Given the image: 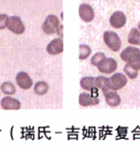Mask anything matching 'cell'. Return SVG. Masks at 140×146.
<instances>
[{
  "label": "cell",
  "mask_w": 140,
  "mask_h": 146,
  "mask_svg": "<svg viewBox=\"0 0 140 146\" xmlns=\"http://www.w3.org/2000/svg\"><path fill=\"white\" fill-rule=\"evenodd\" d=\"M121 58L126 63H129L131 66L139 71L140 70V49L137 47L128 46L121 52Z\"/></svg>",
  "instance_id": "cell-1"
},
{
  "label": "cell",
  "mask_w": 140,
  "mask_h": 146,
  "mask_svg": "<svg viewBox=\"0 0 140 146\" xmlns=\"http://www.w3.org/2000/svg\"><path fill=\"white\" fill-rule=\"evenodd\" d=\"M103 41H104L106 46L113 52H118L121 49V46H122L120 36L113 31L104 32V34H103Z\"/></svg>",
  "instance_id": "cell-2"
},
{
  "label": "cell",
  "mask_w": 140,
  "mask_h": 146,
  "mask_svg": "<svg viewBox=\"0 0 140 146\" xmlns=\"http://www.w3.org/2000/svg\"><path fill=\"white\" fill-rule=\"evenodd\" d=\"M60 26L58 17L55 15H49L45 19L44 23L42 25V31L46 35L56 34V31Z\"/></svg>",
  "instance_id": "cell-3"
},
{
  "label": "cell",
  "mask_w": 140,
  "mask_h": 146,
  "mask_svg": "<svg viewBox=\"0 0 140 146\" xmlns=\"http://www.w3.org/2000/svg\"><path fill=\"white\" fill-rule=\"evenodd\" d=\"M7 29L15 35H22L26 31V27L25 25H24V22L17 15H13V17H8Z\"/></svg>",
  "instance_id": "cell-4"
},
{
  "label": "cell",
  "mask_w": 140,
  "mask_h": 146,
  "mask_svg": "<svg viewBox=\"0 0 140 146\" xmlns=\"http://www.w3.org/2000/svg\"><path fill=\"white\" fill-rule=\"evenodd\" d=\"M79 104L83 107L95 106V105L99 104L98 95L92 92H82L79 95Z\"/></svg>",
  "instance_id": "cell-5"
},
{
  "label": "cell",
  "mask_w": 140,
  "mask_h": 146,
  "mask_svg": "<svg viewBox=\"0 0 140 146\" xmlns=\"http://www.w3.org/2000/svg\"><path fill=\"white\" fill-rule=\"evenodd\" d=\"M128 83V79L124 74L121 73H117L113 74L109 78V83H108V86H109V89L113 91H118L121 90L122 88H124Z\"/></svg>",
  "instance_id": "cell-6"
},
{
  "label": "cell",
  "mask_w": 140,
  "mask_h": 146,
  "mask_svg": "<svg viewBox=\"0 0 140 146\" xmlns=\"http://www.w3.org/2000/svg\"><path fill=\"white\" fill-rule=\"evenodd\" d=\"M118 62L113 57H105L98 66L97 68L101 74H113L117 71Z\"/></svg>",
  "instance_id": "cell-7"
},
{
  "label": "cell",
  "mask_w": 140,
  "mask_h": 146,
  "mask_svg": "<svg viewBox=\"0 0 140 146\" xmlns=\"http://www.w3.org/2000/svg\"><path fill=\"white\" fill-rule=\"evenodd\" d=\"M79 17L82 21L86 23H90L94 20V10L92 8V6L87 3H82L79 6Z\"/></svg>",
  "instance_id": "cell-8"
},
{
  "label": "cell",
  "mask_w": 140,
  "mask_h": 146,
  "mask_svg": "<svg viewBox=\"0 0 140 146\" xmlns=\"http://www.w3.org/2000/svg\"><path fill=\"white\" fill-rule=\"evenodd\" d=\"M15 82L17 86L23 90H29L33 86V80L26 72H20L15 77Z\"/></svg>",
  "instance_id": "cell-9"
},
{
  "label": "cell",
  "mask_w": 140,
  "mask_h": 146,
  "mask_svg": "<svg viewBox=\"0 0 140 146\" xmlns=\"http://www.w3.org/2000/svg\"><path fill=\"white\" fill-rule=\"evenodd\" d=\"M0 105L5 110H21V107H22L20 100L11 97L10 95H6L5 97H3L1 99Z\"/></svg>",
  "instance_id": "cell-10"
},
{
  "label": "cell",
  "mask_w": 140,
  "mask_h": 146,
  "mask_svg": "<svg viewBox=\"0 0 140 146\" xmlns=\"http://www.w3.org/2000/svg\"><path fill=\"white\" fill-rule=\"evenodd\" d=\"M127 23V17L123 11H115L109 17V24L115 29H121Z\"/></svg>",
  "instance_id": "cell-11"
},
{
  "label": "cell",
  "mask_w": 140,
  "mask_h": 146,
  "mask_svg": "<svg viewBox=\"0 0 140 146\" xmlns=\"http://www.w3.org/2000/svg\"><path fill=\"white\" fill-rule=\"evenodd\" d=\"M46 51L51 55H57L64 51V41L62 38H55L46 46Z\"/></svg>",
  "instance_id": "cell-12"
},
{
  "label": "cell",
  "mask_w": 140,
  "mask_h": 146,
  "mask_svg": "<svg viewBox=\"0 0 140 146\" xmlns=\"http://www.w3.org/2000/svg\"><path fill=\"white\" fill-rule=\"evenodd\" d=\"M80 86L83 90L97 94L98 88L96 85V79L94 77H84V78H82L81 81H80Z\"/></svg>",
  "instance_id": "cell-13"
},
{
  "label": "cell",
  "mask_w": 140,
  "mask_h": 146,
  "mask_svg": "<svg viewBox=\"0 0 140 146\" xmlns=\"http://www.w3.org/2000/svg\"><path fill=\"white\" fill-rule=\"evenodd\" d=\"M104 95V99L108 106L111 107H117L121 103V96L117 93V91L108 90L103 93Z\"/></svg>",
  "instance_id": "cell-14"
},
{
  "label": "cell",
  "mask_w": 140,
  "mask_h": 146,
  "mask_svg": "<svg viewBox=\"0 0 140 146\" xmlns=\"http://www.w3.org/2000/svg\"><path fill=\"white\" fill-rule=\"evenodd\" d=\"M95 79H96V85H97V88L100 89V90L102 91V93L111 90V89H109V86H108L109 78H106V77H104V76H98V77H96Z\"/></svg>",
  "instance_id": "cell-15"
},
{
  "label": "cell",
  "mask_w": 140,
  "mask_h": 146,
  "mask_svg": "<svg viewBox=\"0 0 140 146\" xmlns=\"http://www.w3.org/2000/svg\"><path fill=\"white\" fill-rule=\"evenodd\" d=\"M128 42L131 45H140V31L138 28H133L128 36Z\"/></svg>",
  "instance_id": "cell-16"
},
{
  "label": "cell",
  "mask_w": 140,
  "mask_h": 146,
  "mask_svg": "<svg viewBox=\"0 0 140 146\" xmlns=\"http://www.w3.org/2000/svg\"><path fill=\"white\" fill-rule=\"evenodd\" d=\"M49 90V85L45 81H39L35 84L34 86V92L37 95H45Z\"/></svg>",
  "instance_id": "cell-17"
},
{
  "label": "cell",
  "mask_w": 140,
  "mask_h": 146,
  "mask_svg": "<svg viewBox=\"0 0 140 146\" xmlns=\"http://www.w3.org/2000/svg\"><path fill=\"white\" fill-rule=\"evenodd\" d=\"M0 89H1V92L5 95H13V94H15V92H17L15 86L13 85L11 82H8V81L1 84Z\"/></svg>",
  "instance_id": "cell-18"
},
{
  "label": "cell",
  "mask_w": 140,
  "mask_h": 146,
  "mask_svg": "<svg viewBox=\"0 0 140 146\" xmlns=\"http://www.w3.org/2000/svg\"><path fill=\"white\" fill-rule=\"evenodd\" d=\"M91 52H92V49L90 48V46L88 45H85V44H82L79 46V59L80 60H85L90 56Z\"/></svg>",
  "instance_id": "cell-19"
},
{
  "label": "cell",
  "mask_w": 140,
  "mask_h": 146,
  "mask_svg": "<svg viewBox=\"0 0 140 146\" xmlns=\"http://www.w3.org/2000/svg\"><path fill=\"white\" fill-rule=\"evenodd\" d=\"M124 72L127 75V77H129L130 79H136L138 77V71L135 68L131 66L129 63H126L125 66H124Z\"/></svg>",
  "instance_id": "cell-20"
},
{
  "label": "cell",
  "mask_w": 140,
  "mask_h": 146,
  "mask_svg": "<svg viewBox=\"0 0 140 146\" xmlns=\"http://www.w3.org/2000/svg\"><path fill=\"white\" fill-rule=\"evenodd\" d=\"M104 58H105V54L103 52H97L91 57V64L94 66H97Z\"/></svg>",
  "instance_id": "cell-21"
},
{
  "label": "cell",
  "mask_w": 140,
  "mask_h": 146,
  "mask_svg": "<svg viewBox=\"0 0 140 146\" xmlns=\"http://www.w3.org/2000/svg\"><path fill=\"white\" fill-rule=\"evenodd\" d=\"M8 15L5 13L0 15V30H4L7 28V22H8Z\"/></svg>",
  "instance_id": "cell-22"
},
{
  "label": "cell",
  "mask_w": 140,
  "mask_h": 146,
  "mask_svg": "<svg viewBox=\"0 0 140 146\" xmlns=\"http://www.w3.org/2000/svg\"><path fill=\"white\" fill-rule=\"evenodd\" d=\"M62 29H64V27H62V25H60L58 27V29H57V31H56V34L58 35L60 38H62Z\"/></svg>",
  "instance_id": "cell-23"
},
{
  "label": "cell",
  "mask_w": 140,
  "mask_h": 146,
  "mask_svg": "<svg viewBox=\"0 0 140 146\" xmlns=\"http://www.w3.org/2000/svg\"><path fill=\"white\" fill-rule=\"evenodd\" d=\"M138 30H139V31H140V22L138 23Z\"/></svg>",
  "instance_id": "cell-24"
}]
</instances>
